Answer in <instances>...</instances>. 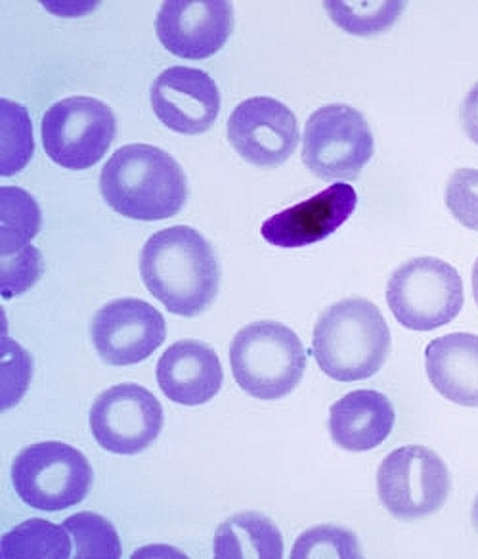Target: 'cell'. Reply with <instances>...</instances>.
<instances>
[{
	"label": "cell",
	"mask_w": 478,
	"mask_h": 559,
	"mask_svg": "<svg viewBox=\"0 0 478 559\" xmlns=\"http://www.w3.org/2000/svg\"><path fill=\"white\" fill-rule=\"evenodd\" d=\"M147 292L178 317H198L215 301L220 269L208 241L190 226L154 234L140 255Z\"/></svg>",
	"instance_id": "obj_1"
},
{
	"label": "cell",
	"mask_w": 478,
	"mask_h": 559,
	"mask_svg": "<svg viewBox=\"0 0 478 559\" xmlns=\"http://www.w3.org/2000/svg\"><path fill=\"white\" fill-rule=\"evenodd\" d=\"M100 192L111 210L132 221H165L184 207L188 182L165 150L129 144L104 165Z\"/></svg>",
	"instance_id": "obj_2"
},
{
	"label": "cell",
	"mask_w": 478,
	"mask_h": 559,
	"mask_svg": "<svg viewBox=\"0 0 478 559\" xmlns=\"http://www.w3.org/2000/svg\"><path fill=\"white\" fill-rule=\"evenodd\" d=\"M389 353L391 330L368 299L350 297L332 305L314 326L312 355L332 380H368L383 368Z\"/></svg>",
	"instance_id": "obj_3"
},
{
	"label": "cell",
	"mask_w": 478,
	"mask_h": 559,
	"mask_svg": "<svg viewBox=\"0 0 478 559\" xmlns=\"http://www.w3.org/2000/svg\"><path fill=\"white\" fill-rule=\"evenodd\" d=\"M230 365L234 380L249 396L279 401L301 383L307 353L291 328L259 320L234 335Z\"/></svg>",
	"instance_id": "obj_4"
},
{
	"label": "cell",
	"mask_w": 478,
	"mask_h": 559,
	"mask_svg": "<svg viewBox=\"0 0 478 559\" xmlns=\"http://www.w3.org/2000/svg\"><path fill=\"white\" fill-rule=\"evenodd\" d=\"M386 304L402 326L432 332L446 326L462 312V276L452 264L437 257L409 259L389 280Z\"/></svg>",
	"instance_id": "obj_5"
},
{
	"label": "cell",
	"mask_w": 478,
	"mask_h": 559,
	"mask_svg": "<svg viewBox=\"0 0 478 559\" xmlns=\"http://www.w3.org/2000/svg\"><path fill=\"white\" fill-rule=\"evenodd\" d=\"M93 479L85 454L60 441L32 444L12 464L17 497L40 512H62L83 502Z\"/></svg>",
	"instance_id": "obj_6"
},
{
	"label": "cell",
	"mask_w": 478,
	"mask_h": 559,
	"mask_svg": "<svg viewBox=\"0 0 478 559\" xmlns=\"http://www.w3.org/2000/svg\"><path fill=\"white\" fill-rule=\"evenodd\" d=\"M375 152L366 117L347 104L316 109L302 136V162L322 180H355Z\"/></svg>",
	"instance_id": "obj_7"
},
{
	"label": "cell",
	"mask_w": 478,
	"mask_h": 559,
	"mask_svg": "<svg viewBox=\"0 0 478 559\" xmlns=\"http://www.w3.org/2000/svg\"><path fill=\"white\" fill-rule=\"evenodd\" d=\"M40 134L45 152L56 165L85 171L106 156L116 139V114L91 96H71L50 106Z\"/></svg>",
	"instance_id": "obj_8"
},
{
	"label": "cell",
	"mask_w": 478,
	"mask_h": 559,
	"mask_svg": "<svg viewBox=\"0 0 478 559\" xmlns=\"http://www.w3.org/2000/svg\"><path fill=\"white\" fill-rule=\"evenodd\" d=\"M452 479L437 452L408 444L391 452L378 472V495L396 520H421L446 504Z\"/></svg>",
	"instance_id": "obj_9"
},
{
	"label": "cell",
	"mask_w": 478,
	"mask_h": 559,
	"mask_svg": "<svg viewBox=\"0 0 478 559\" xmlns=\"http://www.w3.org/2000/svg\"><path fill=\"white\" fill-rule=\"evenodd\" d=\"M91 429L104 451L121 456L139 454L162 433V403L142 385L119 383L94 401Z\"/></svg>",
	"instance_id": "obj_10"
},
{
	"label": "cell",
	"mask_w": 478,
	"mask_h": 559,
	"mask_svg": "<svg viewBox=\"0 0 478 559\" xmlns=\"http://www.w3.org/2000/svg\"><path fill=\"white\" fill-rule=\"evenodd\" d=\"M228 140L248 164L278 167L294 156L301 134L297 117L286 104L268 96H255L231 111Z\"/></svg>",
	"instance_id": "obj_11"
},
{
	"label": "cell",
	"mask_w": 478,
	"mask_h": 559,
	"mask_svg": "<svg viewBox=\"0 0 478 559\" xmlns=\"http://www.w3.org/2000/svg\"><path fill=\"white\" fill-rule=\"evenodd\" d=\"M91 335L106 365L131 366L146 360L162 347L167 324L162 312L152 305L123 297L104 305L94 314Z\"/></svg>",
	"instance_id": "obj_12"
},
{
	"label": "cell",
	"mask_w": 478,
	"mask_h": 559,
	"mask_svg": "<svg viewBox=\"0 0 478 559\" xmlns=\"http://www.w3.org/2000/svg\"><path fill=\"white\" fill-rule=\"evenodd\" d=\"M234 10L224 0H167L155 20V32L170 55L205 60L226 45Z\"/></svg>",
	"instance_id": "obj_13"
},
{
	"label": "cell",
	"mask_w": 478,
	"mask_h": 559,
	"mask_svg": "<svg viewBox=\"0 0 478 559\" xmlns=\"http://www.w3.org/2000/svg\"><path fill=\"white\" fill-rule=\"evenodd\" d=\"M152 108L170 131L201 134L220 111V94L208 73L186 66L163 71L152 85Z\"/></svg>",
	"instance_id": "obj_14"
},
{
	"label": "cell",
	"mask_w": 478,
	"mask_h": 559,
	"mask_svg": "<svg viewBox=\"0 0 478 559\" xmlns=\"http://www.w3.org/2000/svg\"><path fill=\"white\" fill-rule=\"evenodd\" d=\"M355 188L337 182L324 192L266 218L261 226L264 240L282 249H297L332 236L355 213Z\"/></svg>",
	"instance_id": "obj_15"
},
{
	"label": "cell",
	"mask_w": 478,
	"mask_h": 559,
	"mask_svg": "<svg viewBox=\"0 0 478 559\" xmlns=\"http://www.w3.org/2000/svg\"><path fill=\"white\" fill-rule=\"evenodd\" d=\"M157 383L172 403L200 406L223 388L218 355L203 342L182 340L163 353L157 362Z\"/></svg>",
	"instance_id": "obj_16"
},
{
	"label": "cell",
	"mask_w": 478,
	"mask_h": 559,
	"mask_svg": "<svg viewBox=\"0 0 478 559\" xmlns=\"http://www.w3.org/2000/svg\"><path fill=\"white\" fill-rule=\"evenodd\" d=\"M396 421L394 406L383 393L358 389L333 404L330 433L348 452H368L391 436Z\"/></svg>",
	"instance_id": "obj_17"
},
{
	"label": "cell",
	"mask_w": 478,
	"mask_h": 559,
	"mask_svg": "<svg viewBox=\"0 0 478 559\" xmlns=\"http://www.w3.org/2000/svg\"><path fill=\"white\" fill-rule=\"evenodd\" d=\"M432 388L450 403L478 408V335L447 334L425 349Z\"/></svg>",
	"instance_id": "obj_18"
},
{
	"label": "cell",
	"mask_w": 478,
	"mask_h": 559,
	"mask_svg": "<svg viewBox=\"0 0 478 559\" xmlns=\"http://www.w3.org/2000/svg\"><path fill=\"white\" fill-rule=\"evenodd\" d=\"M216 559H282L284 538L263 513L241 512L216 528Z\"/></svg>",
	"instance_id": "obj_19"
},
{
	"label": "cell",
	"mask_w": 478,
	"mask_h": 559,
	"mask_svg": "<svg viewBox=\"0 0 478 559\" xmlns=\"http://www.w3.org/2000/svg\"><path fill=\"white\" fill-rule=\"evenodd\" d=\"M0 556L4 559L71 558L68 528L45 520L24 521L2 536Z\"/></svg>",
	"instance_id": "obj_20"
},
{
	"label": "cell",
	"mask_w": 478,
	"mask_h": 559,
	"mask_svg": "<svg viewBox=\"0 0 478 559\" xmlns=\"http://www.w3.org/2000/svg\"><path fill=\"white\" fill-rule=\"evenodd\" d=\"M39 230L40 210L32 195L22 188H0V255L27 248Z\"/></svg>",
	"instance_id": "obj_21"
},
{
	"label": "cell",
	"mask_w": 478,
	"mask_h": 559,
	"mask_svg": "<svg viewBox=\"0 0 478 559\" xmlns=\"http://www.w3.org/2000/svg\"><path fill=\"white\" fill-rule=\"evenodd\" d=\"M401 0L393 2H347V0H327L324 2L327 14L332 16L335 25L350 35L371 37L385 32L396 22V17L404 12Z\"/></svg>",
	"instance_id": "obj_22"
},
{
	"label": "cell",
	"mask_w": 478,
	"mask_h": 559,
	"mask_svg": "<svg viewBox=\"0 0 478 559\" xmlns=\"http://www.w3.org/2000/svg\"><path fill=\"white\" fill-rule=\"evenodd\" d=\"M2 148H0V175L12 177L29 164L35 150L33 124L24 106L16 102L0 100Z\"/></svg>",
	"instance_id": "obj_23"
},
{
	"label": "cell",
	"mask_w": 478,
	"mask_h": 559,
	"mask_svg": "<svg viewBox=\"0 0 478 559\" xmlns=\"http://www.w3.org/2000/svg\"><path fill=\"white\" fill-rule=\"evenodd\" d=\"M75 543V558L119 559L123 556L116 527L98 513L81 512L63 523Z\"/></svg>",
	"instance_id": "obj_24"
},
{
	"label": "cell",
	"mask_w": 478,
	"mask_h": 559,
	"mask_svg": "<svg viewBox=\"0 0 478 559\" xmlns=\"http://www.w3.org/2000/svg\"><path fill=\"white\" fill-rule=\"evenodd\" d=\"M291 558L360 559L363 556L358 538L350 531L335 525H318L297 538Z\"/></svg>",
	"instance_id": "obj_25"
},
{
	"label": "cell",
	"mask_w": 478,
	"mask_h": 559,
	"mask_svg": "<svg viewBox=\"0 0 478 559\" xmlns=\"http://www.w3.org/2000/svg\"><path fill=\"white\" fill-rule=\"evenodd\" d=\"M0 294L2 299L22 296L43 274V257L33 246L10 255H0Z\"/></svg>",
	"instance_id": "obj_26"
},
{
	"label": "cell",
	"mask_w": 478,
	"mask_h": 559,
	"mask_svg": "<svg viewBox=\"0 0 478 559\" xmlns=\"http://www.w3.org/2000/svg\"><path fill=\"white\" fill-rule=\"evenodd\" d=\"M32 380V357L16 342L2 337V395L0 408L9 411L25 395Z\"/></svg>",
	"instance_id": "obj_27"
},
{
	"label": "cell",
	"mask_w": 478,
	"mask_h": 559,
	"mask_svg": "<svg viewBox=\"0 0 478 559\" xmlns=\"http://www.w3.org/2000/svg\"><path fill=\"white\" fill-rule=\"evenodd\" d=\"M444 200L459 225L478 233V169H457L447 182Z\"/></svg>",
	"instance_id": "obj_28"
},
{
	"label": "cell",
	"mask_w": 478,
	"mask_h": 559,
	"mask_svg": "<svg viewBox=\"0 0 478 559\" xmlns=\"http://www.w3.org/2000/svg\"><path fill=\"white\" fill-rule=\"evenodd\" d=\"M462 124L470 142H475L478 146V83H475L463 100Z\"/></svg>",
	"instance_id": "obj_29"
},
{
	"label": "cell",
	"mask_w": 478,
	"mask_h": 559,
	"mask_svg": "<svg viewBox=\"0 0 478 559\" xmlns=\"http://www.w3.org/2000/svg\"><path fill=\"white\" fill-rule=\"evenodd\" d=\"M473 296H475V304L478 307V259L475 266H473Z\"/></svg>",
	"instance_id": "obj_30"
},
{
	"label": "cell",
	"mask_w": 478,
	"mask_h": 559,
	"mask_svg": "<svg viewBox=\"0 0 478 559\" xmlns=\"http://www.w3.org/2000/svg\"><path fill=\"white\" fill-rule=\"evenodd\" d=\"M470 518H473V525L478 531V497L475 498V504H473V513H470Z\"/></svg>",
	"instance_id": "obj_31"
}]
</instances>
